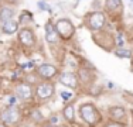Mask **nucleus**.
<instances>
[{
    "instance_id": "nucleus-2",
    "label": "nucleus",
    "mask_w": 133,
    "mask_h": 127,
    "mask_svg": "<svg viewBox=\"0 0 133 127\" xmlns=\"http://www.w3.org/2000/svg\"><path fill=\"white\" fill-rule=\"evenodd\" d=\"M23 120V113L17 106H6L0 110V122L7 127H17Z\"/></svg>"
},
{
    "instance_id": "nucleus-3",
    "label": "nucleus",
    "mask_w": 133,
    "mask_h": 127,
    "mask_svg": "<svg viewBox=\"0 0 133 127\" xmlns=\"http://www.w3.org/2000/svg\"><path fill=\"white\" fill-rule=\"evenodd\" d=\"M106 24V14L103 11H91L85 16V27L91 31H101Z\"/></svg>"
},
{
    "instance_id": "nucleus-29",
    "label": "nucleus",
    "mask_w": 133,
    "mask_h": 127,
    "mask_svg": "<svg viewBox=\"0 0 133 127\" xmlns=\"http://www.w3.org/2000/svg\"><path fill=\"white\" fill-rule=\"evenodd\" d=\"M44 2H47V0H44Z\"/></svg>"
},
{
    "instance_id": "nucleus-10",
    "label": "nucleus",
    "mask_w": 133,
    "mask_h": 127,
    "mask_svg": "<svg viewBox=\"0 0 133 127\" xmlns=\"http://www.w3.org/2000/svg\"><path fill=\"white\" fill-rule=\"evenodd\" d=\"M44 30H45V41L47 44H48L50 47H55L59 44V41H61V38H59L58 33H57L55 30V25L51 20H48L44 25Z\"/></svg>"
},
{
    "instance_id": "nucleus-8",
    "label": "nucleus",
    "mask_w": 133,
    "mask_h": 127,
    "mask_svg": "<svg viewBox=\"0 0 133 127\" xmlns=\"http://www.w3.org/2000/svg\"><path fill=\"white\" fill-rule=\"evenodd\" d=\"M14 95L21 102H30L34 99V88L28 82H20L14 88Z\"/></svg>"
},
{
    "instance_id": "nucleus-23",
    "label": "nucleus",
    "mask_w": 133,
    "mask_h": 127,
    "mask_svg": "<svg viewBox=\"0 0 133 127\" xmlns=\"http://www.w3.org/2000/svg\"><path fill=\"white\" fill-rule=\"evenodd\" d=\"M6 4H10V6H17L20 3V0H3Z\"/></svg>"
},
{
    "instance_id": "nucleus-5",
    "label": "nucleus",
    "mask_w": 133,
    "mask_h": 127,
    "mask_svg": "<svg viewBox=\"0 0 133 127\" xmlns=\"http://www.w3.org/2000/svg\"><path fill=\"white\" fill-rule=\"evenodd\" d=\"M54 25H55V30H57V33H58V36L61 40L69 41L75 36V25L69 18L61 17L54 23Z\"/></svg>"
},
{
    "instance_id": "nucleus-27",
    "label": "nucleus",
    "mask_w": 133,
    "mask_h": 127,
    "mask_svg": "<svg viewBox=\"0 0 133 127\" xmlns=\"http://www.w3.org/2000/svg\"><path fill=\"white\" fill-rule=\"evenodd\" d=\"M130 69H132V71H133V59H132V66H130Z\"/></svg>"
},
{
    "instance_id": "nucleus-21",
    "label": "nucleus",
    "mask_w": 133,
    "mask_h": 127,
    "mask_svg": "<svg viewBox=\"0 0 133 127\" xmlns=\"http://www.w3.org/2000/svg\"><path fill=\"white\" fill-rule=\"evenodd\" d=\"M38 9L40 10H44V11H51V9H50V6L47 4V2H44V0H40L38 2Z\"/></svg>"
},
{
    "instance_id": "nucleus-7",
    "label": "nucleus",
    "mask_w": 133,
    "mask_h": 127,
    "mask_svg": "<svg viewBox=\"0 0 133 127\" xmlns=\"http://www.w3.org/2000/svg\"><path fill=\"white\" fill-rule=\"evenodd\" d=\"M17 40L20 43L21 47L24 48H33L34 45L37 44V37H36V33L31 27H21L20 30L17 31Z\"/></svg>"
},
{
    "instance_id": "nucleus-18",
    "label": "nucleus",
    "mask_w": 133,
    "mask_h": 127,
    "mask_svg": "<svg viewBox=\"0 0 133 127\" xmlns=\"http://www.w3.org/2000/svg\"><path fill=\"white\" fill-rule=\"evenodd\" d=\"M113 54L119 58H133V51L128 48H118Z\"/></svg>"
},
{
    "instance_id": "nucleus-6",
    "label": "nucleus",
    "mask_w": 133,
    "mask_h": 127,
    "mask_svg": "<svg viewBox=\"0 0 133 127\" xmlns=\"http://www.w3.org/2000/svg\"><path fill=\"white\" fill-rule=\"evenodd\" d=\"M36 75L38 76L40 81H47V82H52V79L58 78L59 75V69L52 64H40L36 68Z\"/></svg>"
},
{
    "instance_id": "nucleus-1",
    "label": "nucleus",
    "mask_w": 133,
    "mask_h": 127,
    "mask_svg": "<svg viewBox=\"0 0 133 127\" xmlns=\"http://www.w3.org/2000/svg\"><path fill=\"white\" fill-rule=\"evenodd\" d=\"M78 114L87 127H96L103 122V117L101 110L92 103V102H85L81 103L78 107Z\"/></svg>"
},
{
    "instance_id": "nucleus-12",
    "label": "nucleus",
    "mask_w": 133,
    "mask_h": 127,
    "mask_svg": "<svg viewBox=\"0 0 133 127\" xmlns=\"http://www.w3.org/2000/svg\"><path fill=\"white\" fill-rule=\"evenodd\" d=\"M16 13H17V10H16L14 6L3 3V4L0 6V24L6 23V21H9V20H13Z\"/></svg>"
},
{
    "instance_id": "nucleus-9",
    "label": "nucleus",
    "mask_w": 133,
    "mask_h": 127,
    "mask_svg": "<svg viewBox=\"0 0 133 127\" xmlns=\"http://www.w3.org/2000/svg\"><path fill=\"white\" fill-rule=\"evenodd\" d=\"M58 82L61 85H64L66 86L68 89H72V90H75L78 86H79V81H78V76L77 74H74V72H59L58 75Z\"/></svg>"
},
{
    "instance_id": "nucleus-20",
    "label": "nucleus",
    "mask_w": 133,
    "mask_h": 127,
    "mask_svg": "<svg viewBox=\"0 0 133 127\" xmlns=\"http://www.w3.org/2000/svg\"><path fill=\"white\" fill-rule=\"evenodd\" d=\"M59 117H58V114H52L51 117L48 119V122H47V124H50V126H55V127H59Z\"/></svg>"
},
{
    "instance_id": "nucleus-25",
    "label": "nucleus",
    "mask_w": 133,
    "mask_h": 127,
    "mask_svg": "<svg viewBox=\"0 0 133 127\" xmlns=\"http://www.w3.org/2000/svg\"><path fill=\"white\" fill-rule=\"evenodd\" d=\"M0 127H7V126H6V124H3V123L0 122Z\"/></svg>"
},
{
    "instance_id": "nucleus-19",
    "label": "nucleus",
    "mask_w": 133,
    "mask_h": 127,
    "mask_svg": "<svg viewBox=\"0 0 133 127\" xmlns=\"http://www.w3.org/2000/svg\"><path fill=\"white\" fill-rule=\"evenodd\" d=\"M103 127H128L125 122H115V120H109V122L105 123Z\"/></svg>"
},
{
    "instance_id": "nucleus-14",
    "label": "nucleus",
    "mask_w": 133,
    "mask_h": 127,
    "mask_svg": "<svg viewBox=\"0 0 133 127\" xmlns=\"http://www.w3.org/2000/svg\"><path fill=\"white\" fill-rule=\"evenodd\" d=\"M126 109L123 106H112L108 109V116L110 120H115V122H123L126 119Z\"/></svg>"
},
{
    "instance_id": "nucleus-24",
    "label": "nucleus",
    "mask_w": 133,
    "mask_h": 127,
    "mask_svg": "<svg viewBox=\"0 0 133 127\" xmlns=\"http://www.w3.org/2000/svg\"><path fill=\"white\" fill-rule=\"evenodd\" d=\"M41 127H55V126H50V124H47V123H45V124H43Z\"/></svg>"
},
{
    "instance_id": "nucleus-4",
    "label": "nucleus",
    "mask_w": 133,
    "mask_h": 127,
    "mask_svg": "<svg viewBox=\"0 0 133 127\" xmlns=\"http://www.w3.org/2000/svg\"><path fill=\"white\" fill-rule=\"evenodd\" d=\"M55 95V83L47 81H40L34 86V97L40 102H47Z\"/></svg>"
},
{
    "instance_id": "nucleus-16",
    "label": "nucleus",
    "mask_w": 133,
    "mask_h": 127,
    "mask_svg": "<svg viewBox=\"0 0 133 127\" xmlns=\"http://www.w3.org/2000/svg\"><path fill=\"white\" fill-rule=\"evenodd\" d=\"M0 25H2V33L6 34V36H11V34L17 33V31L20 30V24H18V21L14 20V18L6 21V23H3Z\"/></svg>"
},
{
    "instance_id": "nucleus-17",
    "label": "nucleus",
    "mask_w": 133,
    "mask_h": 127,
    "mask_svg": "<svg viewBox=\"0 0 133 127\" xmlns=\"http://www.w3.org/2000/svg\"><path fill=\"white\" fill-rule=\"evenodd\" d=\"M30 117H31V120H33L36 124H40V126L44 124V117H43V114H41V112L38 109H31Z\"/></svg>"
},
{
    "instance_id": "nucleus-15",
    "label": "nucleus",
    "mask_w": 133,
    "mask_h": 127,
    "mask_svg": "<svg viewBox=\"0 0 133 127\" xmlns=\"http://www.w3.org/2000/svg\"><path fill=\"white\" fill-rule=\"evenodd\" d=\"M77 76H78V81H79L81 85H87V86H91L95 81V75L89 69L87 68H79L77 72Z\"/></svg>"
},
{
    "instance_id": "nucleus-26",
    "label": "nucleus",
    "mask_w": 133,
    "mask_h": 127,
    "mask_svg": "<svg viewBox=\"0 0 133 127\" xmlns=\"http://www.w3.org/2000/svg\"><path fill=\"white\" fill-rule=\"evenodd\" d=\"M23 127H34V126H30V124H26V126H23Z\"/></svg>"
},
{
    "instance_id": "nucleus-22",
    "label": "nucleus",
    "mask_w": 133,
    "mask_h": 127,
    "mask_svg": "<svg viewBox=\"0 0 133 127\" xmlns=\"http://www.w3.org/2000/svg\"><path fill=\"white\" fill-rule=\"evenodd\" d=\"M61 96H62V99H64L65 102H68V100L72 97V95L69 93V92H62V93H61Z\"/></svg>"
},
{
    "instance_id": "nucleus-28",
    "label": "nucleus",
    "mask_w": 133,
    "mask_h": 127,
    "mask_svg": "<svg viewBox=\"0 0 133 127\" xmlns=\"http://www.w3.org/2000/svg\"><path fill=\"white\" fill-rule=\"evenodd\" d=\"M2 2H3V0H0V3H2Z\"/></svg>"
},
{
    "instance_id": "nucleus-13",
    "label": "nucleus",
    "mask_w": 133,
    "mask_h": 127,
    "mask_svg": "<svg viewBox=\"0 0 133 127\" xmlns=\"http://www.w3.org/2000/svg\"><path fill=\"white\" fill-rule=\"evenodd\" d=\"M62 117L68 124H75L77 123V116H75V104L72 103H66L64 107H62Z\"/></svg>"
},
{
    "instance_id": "nucleus-11",
    "label": "nucleus",
    "mask_w": 133,
    "mask_h": 127,
    "mask_svg": "<svg viewBox=\"0 0 133 127\" xmlns=\"http://www.w3.org/2000/svg\"><path fill=\"white\" fill-rule=\"evenodd\" d=\"M105 11L113 18H119L123 14L122 0H105Z\"/></svg>"
}]
</instances>
